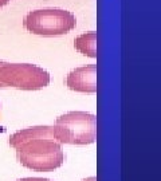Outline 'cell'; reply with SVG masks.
I'll list each match as a JSON object with an SVG mask.
<instances>
[{
	"label": "cell",
	"instance_id": "obj_2",
	"mask_svg": "<svg viewBox=\"0 0 161 181\" xmlns=\"http://www.w3.org/2000/svg\"><path fill=\"white\" fill-rule=\"evenodd\" d=\"M16 157L23 166L35 172H53L65 162V152L55 140H32L16 149Z\"/></svg>",
	"mask_w": 161,
	"mask_h": 181
},
{
	"label": "cell",
	"instance_id": "obj_4",
	"mask_svg": "<svg viewBox=\"0 0 161 181\" xmlns=\"http://www.w3.org/2000/svg\"><path fill=\"white\" fill-rule=\"evenodd\" d=\"M51 77L44 68L31 63H4L0 66V83L20 90H40Z\"/></svg>",
	"mask_w": 161,
	"mask_h": 181
},
{
	"label": "cell",
	"instance_id": "obj_7",
	"mask_svg": "<svg viewBox=\"0 0 161 181\" xmlns=\"http://www.w3.org/2000/svg\"><path fill=\"white\" fill-rule=\"evenodd\" d=\"M74 47L83 55L97 58V32L89 31V32L80 34L74 39Z\"/></svg>",
	"mask_w": 161,
	"mask_h": 181
},
{
	"label": "cell",
	"instance_id": "obj_3",
	"mask_svg": "<svg viewBox=\"0 0 161 181\" xmlns=\"http://www.w3.org/2000/svg\"><path fill=\"white\" fill-rule=\"evenodd\" d=\"M77 26L71 11L62 8H42L30 11L23 19V27L28 32L40 36H59L68 34Z\"/></svg>",
	"mask_w": 161,
	"mask_h": 181
},
{
	"label": "cell",
	"instance_id": "obj_6",
	"mask_svg": "<svg viewBox=\"0 0 161 181\" xmlns=\"http://www.w3.org/2000/svg\"><path fill=\"white\" fill-rule=\"evenodd\" d=\"M54 140L53 136V126L48 125H42V126H32V128L22 129V130L14 133L10 137V145L14 149H18L19 146H22L23 143L28 142L32 140Z\"/></svg>",
	"mask_w": 161,
	"mask_h": 181
},
{
	"label": "cell",
	"instance_id": "obj_11",
	"mask_svg": "<svg viewBox=\"0 0 161 181\" xmlns=\"http://www.w3.org/2000/svg\"><path fill=\"white\" fill-rule=\"evenodd\" d=\"M4 63H5V62H3V60H0V66H3V65H4ZM0 87H4V86H3L2 83H0Z\"/></svg>",
	"mask_w": 161,
	"mask_h": 181
},
{
	"label": "cell",
	"instance_id": "obj_5",
	"mask_svg": "<svg viewBox=\"0 0 161 181\" xmlns=\"http://www.w3.org/2000/svg\"><path fill=\"white\" fill-rule=\"evenodd\" d=\"M66 85L77 93H97V66L86 65L74 68L66 77Z\"/></svg>",
	"mask_w": 161,
	"mask_h": 181
},
{
	"label": "cell",
	"instance_id": "obj_8",
	"mask_svg": "<svg viewBox=\"0 0 161 181\" xmlns=\"http://www.w3.org/2000/svg\"><path fill=\"white\" fill-rule=\"evenodd\" d=\"M16 181H51L47 179H40V177H26V179H20Z\"/></svg>",
	"mask_w": 161,
	"mask_h": 181
},
{
	"label": "cell",
	"instance_id": "obj_10",
	"mask_svg": "<svg viewBox=\"0 0 161 181\" xmlns=\"http://www.w3.org/2000/svg\"><path fill=\"white\" fill-rule=\"evenodd\" d=\"M82 181H97V177H87V179H85V180H82Z\"/></svg>",
	"mask_w": 161,
	"mask_h": 181
},
{
	"label": "cell",
	"instance_id": "obj_9",
	"mask_svg": "<svg viewBox=\"0 0 161 181\" xmlns=\"http://www.w3.org/2000/svg\"><path fill=\"white\" fill-rule=\"evenodd\" d=\"M8 3H10V0H0V8L4 7V5H7Z\"/></svg>",
	"mask_w": 161,
	"mask_h": 181
},
{
	"label": "cell",
	"instance_id": "obj_12",
	"mask_svg": "<svg viewBox=\"0 0 161 181\" xmlns=\"http://www.w3.org/2000/svg\"><path fill=\"white\" fill-rule=\"evenodd\" d=\"M0 109H2V103H0Z\"/></svg>",
	"mask_w": 161,
	"mask_h": 181
},
{
	"label": "cell",
	"instance_id": "obj_1",
	"mask_svg": "<svg viewBox=\"0 0 161 181\" xmlns=\"http://www.w3.org/2000/svg\"><path fill=\"white\" fill-rule=\"evenodd\" d=\"M54 140L68 145H89L97 140V118L86 111H68L62 114L53 126Z\"/></svg>",
	"mask_w": 161,
	"mask_h": 181
}]
</instances>
